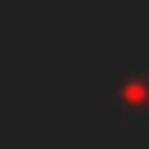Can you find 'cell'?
Returning <instances> with one entry per match:
<instances>
[{
    "instance_id": "cell-1",
    "label": "cell",
    "mask_w": 149,
    "mask_h": 149,
    "mask_svg": "<svg viewBox=\"0 0 149 149\" xmlns=\"http://www.w3.org/2000/svg\"><path fill=\"white\" fill-rule=\"evenodd\" d=\"M109 95H113V104H122V109H140V104H145V86H140V81H127V77H118Z\"/></svg>"
}]
</instances>
